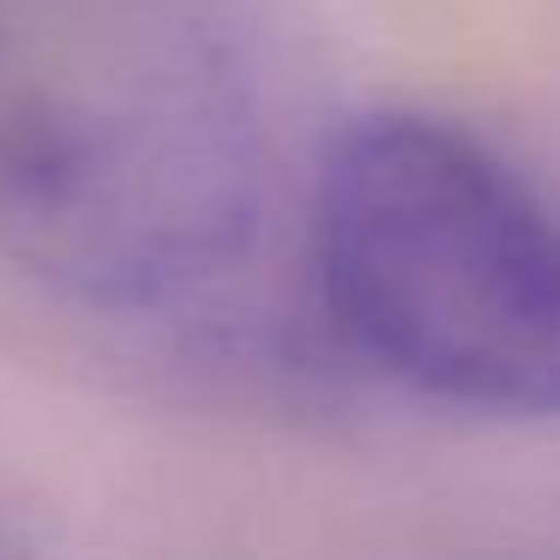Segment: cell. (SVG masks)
<instances>
[{"mask_svg": "<svg viewBox=\"0 0 560 560\" xmlns=\"http://www.w3.org/2000/svg\"><path fill=\"white\" fill-rule=\"evenodd\" d=\"M259 218L266 115L211 0H0V259L91 314H163Z\"/></svg>", "mask_w": 560, "mask_h": 560, "instance_id": "cell-1", "label": "cell"}, {"mask_svg": "<svg viewBox=\"0 0 560 560\" xmlns=\"http://www.w3.org/2000/svg\"><path fill=\"white\" fill-rule=\"evenodd\" d=\"M307 278L398 386L506 422L560 416V206L476 127L350 115L307 187Z\"/></svg>", "mask_w": 560, "mask_h": 560, "instance_id": "cell-2", "label": "cell"}, {"mask_svg": "<svg viewBox=\"0 0 560 560\" xmlns=\"http://www.w3.org/2000/svg\"><path fill=\"white\" fill-rule=\"evenodd\" d=\"M0 560H43V555H31V548H13V542H0Z\"/></svg>", "mask_w": 560, "mask_h": 560, "instance_id": "cell-3", "label": "cell"}]
</instances>
